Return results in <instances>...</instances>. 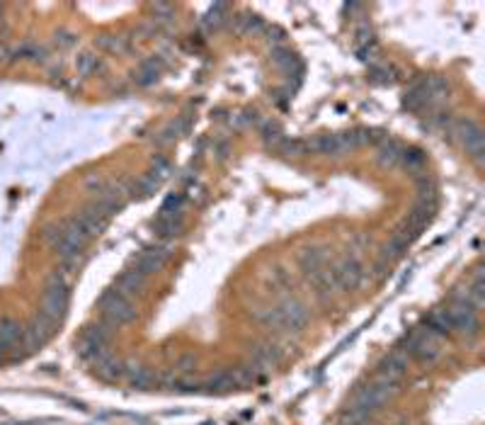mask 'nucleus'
<instances>
[{
    "label": "nucleus",
    "instance_id": "9d476101",
    "mask_svg": "<svg viewBox=\"0 0 485 425\" xmlns=\"http://www.w3.org/2000/svg\"><path fill=\"white\" fill-rule=\"evenodd\" d=\"M405 369H407V355L403 350H393L391 355H386L381 360V364H378V374L386 377V379H391V382L403 379Z\"/></svg>",
    "mask_w": 485,
    "mask_h": 425
},
{
    "label": "nucleus",
    "instance_id": "6e6552de",
    "mask_svg": "<svg viewBox=\"0 0 485 425\" xmlns=\"http://www.w3.org/2000/svg\"><path fill=\"white\" fill-rule=\"evenodd\" d=\"M306 146H309V153H318V156H340L347 151L342 134H321L313 141H306Z\"/></svg>",
    "mask_w": 485,
    "mask_h": 425
},
{
    "label": "nucleus",
    "instance_id": "aec40b11",
    "mask_svg": "<svg viewBox=\"0 0 485 425\" xmlns=\"http://www.w3.org/2000/svg\"><path fill=\"white\" fill-rule=\"evenodd\" d=\"M407 251V243H403L400 238H395V236H391V238L386 241V243L381 246V261H386V263H393V261H398L400 256Z\"/></svg>",
    "mask_w": 485,
    "mask_h": 425
},
{
    "label": "nucleus",
    "instance_id": "6ab92c4d",
    "mask_svg": "<svg viewBox=\"0 0 485 425\" xmlns=\"http://www.w3.org/2000/svg\"><path fill=\"white\" fill-rule=\"evenodd\" d=\"M400 146L395 144V141H391V139H383V144H381V151H378V163L381 165H398L400 163Z\"/></svg>",
    "mask_w": 485,
    "mask_h": 425
},
{
    "label": "nucleus",
    "instance_id": "f3484780",
    "mask_svg": "<svg viewBox=\"0 0 485 425\" xmlns=\"http://www.w3.org/2000/svg\"><path fill=\"white\" fill-rule=\"evenodd\" d=\"M110 335H112V330L107 323H92V326L85 328V333H82L80 340L87 345H95V347H107Z\"/></svg>",
    "mask_w": 485,
    "mask_h": 425
},
{
    "label": "nucleus",
    "instance_id": "a211bd4d",
    "mask_svg": "<svg viewBox=\"0 0 485 425\" xmlns=\"http://www.w3.org/2000/svg\"><path fill=\"white\" fill-rule=\"evenodd\" d=\"M124 377H127L129 384H132L134 389H149L153 384L151 372L146 367H141V364H134V362L124 367Z\"/></svg>",
    "mask_w": 485,
    "mask_h": 425
},
{
    "label": "nucleus",
    "instance_id": "0eeeda50",
    "mask_svg": "<svg viewBox=\"0 0 485 425\" xmlns=\"http://www.w3.org/2000/svg\"><path fill=\"white\" fill-rule=\"evenodd\" d=\"M277 309H279L287 330H301L306 323H309V309H306V306L301 304L297 297H292V294L282 297V302H279Z\"/></svg>",
    "mask_w": 485,
    "mask_h": 425
},
{
    "label": "nucleus",
    "instance_id": "4468645a",
    "mask_svg": "<svg viewBox=\"0 0 485 425\" xmlns=\"http://www.w3.org/2000/svg\"><path fill=\"white\" fill-rule=\"evenodd\" d=\"M156 231L163 241H173L182 231H185V216L173 214V216H158L156 219Z\"/></svg>",
    "mask_w": 485,
    "mask_h": 425
},
{
    "label": "nucleus",
    "instance_id": "ddd939ff",
    "mask_svg": "<svg viewBox=\"0 0 485 425\" xmlns=\"http://www.w3.org/2000/svg\"><path fill=\"white\" fill-rule=\"evenodd\" d=\"M25 326L15 318H0V347H15L20 345Z\"/></svg>",
    "mask_w": 485,
    "mask_h": 425
},
{
    "label": "nucleus",
    "instance_id": "2eb2a0df",
    "mask_svg": "<svg viewBox=\"0 0 485 425\" xmlns=\"http://www.w3.org/2000/svg\"><path fill=\"white\" fill-rule=\"evenodd\" d=\"M425 328L432 330V333H437L439 338L452 335L454 333V321H452V314L447 311V306L432 311V314L427 316V326H425Z\"/></svg>",
    "mask_w": 485,
    "mask_h": 425
},
{
    "label": "nucleus",
    "instance_id": "9b49d317",
    "mask_svg": "<svg viewBox=\"0 0 485 425\" xmlns=\"http://www.w3.org/2000/svg\"><path fill=\"white\" fill-rule=\"evenodd\" d=\"M325 265H328V253L323 248H304L299 253V268L306 277L321 273Z\"/></svg>",
    "mask_w": 485,
    "mask_h": 425
},
{
    "label": "nucleus",
    "instance_id": "1a4fd4ad",
    "mask_svg": "<svg viewBox=\"0 0 485 425\" xmlns=\"http://www.w3.org/2000/svg\"><path fill=\"white\" fill-rule=\"evenodd\" d=\"M144 287H146V275L139 273V270H134V268H129L119 275V280H117V285L112 289L119 292L122 297L132 299V297H136V294H144Z\"/></svg>",
    "mask_w": 485,
    "mask_h": 425
},
{
    "label": "nucleus",
    "instance_id": "39448f33",
    "mask_svg": "<svg viewBox=\"0 0 485 425\" xmlns=\"http://www.w3.org/2000/svg\"><path fill=\"white\" fill-rule=\"evenodd\" d=\"M454 137H461V144H464L466 153H469L473 161L483 163V129L478 127L476 122H473V120L457 122Z\"/></svg>",
    "mask_w": 485,
    "mask_h": 425
},
{
    "label": "nucleus",
    "instance_id": "412c9836",
    "mask_svg": "<svg viewBox=\"0 0 485 425\" xmlns=\"http://www.w3.org/2000/svg\"><path fill=\"white\" fill-rule=\"evenodd\" d=\"M400 163H403L407 170L417 173V170L425 165V156L417 149H403V151H400Z\"/></svg>",
    "mask_w": 485,
    "mask_h": 425
},
{
    "label": "nucleus",
    "instance_id": "f8f14e48",
    "mask_svg": "<svg viewBox=\"0 0 485 425\" xmlns=\"http://www.w3.org/2000/svg\"><path fill=\"white\" fill-rule=\"evenodd\" d=\"M250 355H252L250 362L257 364L262 372L277 367V364L282 362V350H279V345H275V343H260V345L252 347Z\"/></svg>",
    "mask_w": 485,
    "mask_h": 425
},
{
    "label": "nucleus",
    "instance_id": "b1692460",
    "mask_svg": "<svg viewBox=\"0 0 485 425\" xmlns=\"http://www.w3.org/2000/svg\"><path fill=\"white\" fill-rule=\"evenodd\" d=\"M168 173H170V161L163 156H156V161H153V175L161 180L163 175H168Z\"/></svg>",
    "mask_w": 485,
    "mask_h": 425
},
{
    "label": "nucleus",
    "instance_id": "393cba45",
    "mask_svg": "<svg viewBox=\"0 0 485 425\" xmlns=\"http://www.w3.org/2000/svg\"><path fill=\"white\" fill-rule=\"evenodd\" d=\"M371 78L378 83H391L393 75H391V70H388V66H374L371 68Z\"/></svg>",
    "mask_w": 485,
    "mask_h": 425
},
{
    "label": "nucleus",
    "instance_id": "bb28decb",
    "mask_svg": "<svg viewBox=\"0 0 485 425\" xmlns=\"http://www.w3.org/2000/svg\"><path fill=\"white\" fill-rule=\"evenodd\" d=\"M194 364H197V357H194V352H187V355L177 357V367H180L182 372L194 369Z\"/></svg>",
    "mask_w": 485,
    "mask_h": 425
},
{
    "label": "nucleus",
    "instance_id": "a878e982",
    "mask_svg": "<svg viewBox=\"0 0 485 425\" xmlns=\"http://www.w3.org/2000/svg\"><path fill=\"white\" fill-rule=\"evenodd\" d=\"M388 268H391V263H386V261L378 258V261L374 263V268H371V275H374L376 280H383V277L388 275Z\"/></svg>",
    "mask_w": 485,
    "mask_h": 425
},
{
    "label": "nucleus",
    "instance_id": "423d86ee",
    "mask_svg": "<svg viewBox=\"0 0 485 425\" xmlns=\"http://www.w3.org/2000/svg\"><path fill=\"white\" fill-rule=\"evenodd\" d=\"M168 258H170L168 241L156 243V246H149V248H144V251L139 253V258L134 261V270H139V273H144L146 277H149L151 273H158V270L168 263Z\"/></svg>",
    "mask_w": 485,
    "mask_h": 425
},
{
    "label": "nucleus",
    "instance_id": "dca6fc26",
    "mask_svg": "<svg viewBox=\"0 0 485 425\" xmlns=\"http://www.w3.org/2000/svg\"><path fill=\"white\" fill-rule=\"evenodd\" d=\"M95 369H97V377L102 382H119L124 377V364L119 362V360H114L107 352L100 362H95Z\"/></svg>",
    "mask_w": 485,
    "mask_h": 425
},
{
    "label": "nucleus",
    "instance_id": "cd10ccee",
    "mask_svg": "<svg viewBox=\"0 0 485 425\" xmlns=\"http://www.w3.org/2000/svg\"><path fill=\"white\" fill-rule=\"evenodd\" d=\"M0 360H3V347H0Z\"/></svg>",
    "mask_w": 485,
    "mask_h": 425
},
{
    "label": "nucleus",
    "instance_id": "5701e85b",
    "mask_svg": "<svg viewBox=\"0 0 485 425\" xmlns=\"http://www.w3.org/2000/svg\"><path fill=\"white\" fill-rule=\"evenodd\" d=\"M75 68H78V73H80V75L92 73V70L97 68V56H92V54H80V56H78V61H75Z\"/></svg>",
    "mask_w": 485,
    "mask_h": 425
},
{
    "label": "nucleus",
    "instance_id": "4be33fe9",
    "mask_svg": "<svg viewBox=\"0 0 485 425\" xmlns=\"http://www.w3.org/2000/svg\"><path fill=\"white\" fill-rule=\"evenodd\" d=\"M158 185H161V180H158L153 173H149V175H144V178L136 182V185H134V192H139V194H151V192H156V190H158Z\"/></svg>",
    "mask_w": 485,
    "mask_h": 425
},
{
    "label": "nucleus",
    "instance_id": "20e7f679",
    "mask_svg": "<svg viewBox=\"0 0 485 425\" xmlns=\"http://www.w3.org/2000/svg\"><path fill=\"white\" fill-rule=\"evenodd\" d=\"M330 270H333L335 282H337V287H340V292H352V289H357L359 285H362L364 277H366L364 265L359 263L357 256L342 258L340 263L330 265Z\"/></svg>",
    "mask_w": 485,
    "mask_h": 425
},
{
    "label": "nucleus",
    "instance_id": "c85d7f7f",
    "mask_svg": "<svg viewBox=\"0 0 485 425\" xmlns=\"http://www.w3.org/2000/svg\"><path fill=\"white\" fill-rule=\"evenodd\" d=\"M393 425H400V423H393Z\"/></svg>",
    "mask_w": 485,
    "mask_h": 425
},
{
    "label": "nucleus",
    "instance_id": "f03ea898",
    "mask_svg": "<svg viewBox=\"0 0 485 425\" xmlns=\"http://www.w3.org/2000/svg\"><path fill=\"white\" fill-rule=\"evenodd\" d=\"M407 357H415L420 362H435L442 355V338L427 328L412 330L405 338V347H400Z\"/></svg>",
    "mask_w": 485,
    "mask_h": 425
},
{
    "label": "nucleus",
    "instance_id": "7ed1b4c3",
    "mask_svg": "<svg viewBox=\"0 0 485 425\" xmlns=\"http://www.w3.org/2000/svg\"><path fill=\"white\" fill-rule=\"evenodd\" d=\"M100 311H102V318L107 326H127V323H132L136 318L134 304L127 297H122L119 292H114V289H110L100 299Z\"/></svg>",
    "mask_w": 485,
    "mask_h": 425
},
{
    "label": "nucleus",
    "instance_id": "f257e3e1",
    "mask_svg": "<svg viewBox=\"0 0 485 425\" xmlns=\"http://www.w3.org/2000/svg\"><path fill=\"white\" fill-rule=\"evenodd\" d=\"M68 302H70V289H68V280L63 273H51L46 277L44 285V294H41V314L49 316L51 321H61L68 311Z\"/></svg>",
    "mask_w": 485,
    "mask_h": 425
}]
</instances>
